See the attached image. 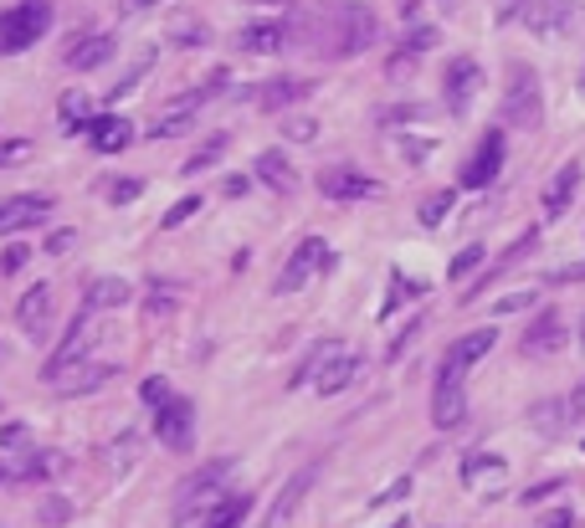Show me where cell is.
<instances>
[{
  "label": "cell",
  "mask_w": 585,
  "mask_h": 528,
  "mask_svg": "<svg viewBox=\"0 0 585 528\" xmlns=\"http://www.w3.org/2000/svg\"><path fill=\"white\" fill-rule=\"evenodd\" d=\"M283 133L293 139V144H314V139H318V123H314V118H288Z\"/></svg>",
  "instance_id": "obj_48"
},
{
  "label": "cell",
  "mask_w": 585,
  "mask_h": 528,
  "mask_svg": "<svg viewBox=\"0 0 585 528\" xmlns=\"http://www.w3.org/2000/svg\"><path fill=\"white\" fill-rule=\"evenodd\" d=\"M581 175H585V164L581 160H565L555 170V180L544 185V195H540V206H544V220H560L565 211L575 206V191H581Z\"/></svg>",
  "instance_id": "obj_17"
},
{
  "label": "cell",
  "mask_w": 585,
  "mask_h": 528,
  "mask_svg": "<svg viewBox=\"0 0 585 528\" xmlns=\"http://www.w3.org/2000/svg\"><path fill=\"white\" fill-rule=\"evenodd\" d=\"M396 149H401V160H411V164H426L432 160V149H436V139H411V133H396Z\"/></svg>",
  "instance_id": "obj_42"
},
{
  "label": "cell",
  "mask_w": 585,
  "mask_h": 528,
  "mask_svg": "<svg viewBox=\"0 0 585 528\" xmlns=\"http://www.w3.org/2000/svg\"><path fill=\"white\" fill-rule=\"evenodd\" d=\"M252 175L262 180L268 191H278V195H293V191H299V170L288 164L283 149H262V154H257V164H252Z\"/></svg>",
  "instance_id": "obj_23"
},
{
  "label": "cell",
  "mask_w": 585,
  "mask_h": 528,
  "mask_svg": "<svg viewBox=\"0 0 585 528\" xmlns=\"http://www.w3.org/2000/svg\"><path fill=\"white\" fill-rule=\"evenodd\" d=\"M529 303H534V293H509L494 303V313H519V309H529Z\"/></svg>",
  "instance_id": "obj_55"
},
{
  "label": "cell",
  "mask_w": 585,
  "mask_h": 528,
  "mask_svg": "<svg viewBox=\"0 0 585 528\" xmlns=\"http://www.w3.org/2000/svg\"><path fill=\"white\" fill-rule=\"evenodd\" d=\"M175 298H181V288H175V282H154L144 309H150V313H170V309H175Z\"/></svg>",
  "instance_id": "obj_45"
},
{
  "label": "cell",
  "mask_w": 585,
  "mask_h": 528,
  "mask_svg": "<svg viewBox=\"0 0 585 528\" xmlns=\"http://www.w3.org/2000/svg\"><path fill=\"white\" fill-rule=\"evenodd\" d=\"M571 524H575V514H571V508H555V514L544 518V528H571Z\"/></svg>",
  "instance_id": "obj_59"
},
{
  "label": "cell",
  "mask_w": 585,
  "mask_h": 528,
  "mask_svg": "<svg viewBox=\"0 0 585 528\" xmlns=\"http://www.w3.org/2000/svg\"><path fill=\"white\" fill-rule=\"evenodd\" d=\"M0 483H15V467H11V462H0Z\"/></svg>",
  "instance_id": "obj_60"
},
{
  "label": "cell",
  "mask_w": 585,
  "mask_h": 528,
  "mask_svg": "<svg viewBox=\"0 0 585 528\" xmlns=\"http://www.w3.org/2000/svg\"><path fill=\"white\" fill-rule=\"evenodd\" d=\"M52 216V201L46 195H11L6 206H0V236L15 231V226H42Z\"/></svg>",
  "instance_id": "obj_24"
},
{
  "label": "cell",
  "mask_w": 585,
  "mask_h": 528,
  "mask_svg": "<svg viewBox=\"0 0 585 528\" xmlns=\"http://www.w3.org/2000/svg\"><path fill=\"white\" fill-rule=\"evenodd\" d=\"M31 262V247H21V241H15V247H6L0 251V272H21V267Z\"/></svg>",
  "instance_id": "obj_52"
},
{
  "label": "cell",
  "mask_w": 585,
  "mask_h": 528,
  "mask_svg": "<svg viewBox=\"0 0 585 528\" xmlns=\"http://www.w3.org/2000/svg\"><path fill=\"white\" fill-rule=\"evenodd\" d=\"M73 241H77L73 231H52V236H46V251H52V257H62V251H73Z\"/></svg>",
  "instance_id": "obj_57"
},
{
  "label": "cell",
  "mask_w": 585,
  "mask_h": 528,
  "mask_svg": "<svg viewBox=\"0 0 585 528\" xmlns=\"http://www.w3.org/2000/svg\"><path fill=\"white\" fill-rule=\"evenodd\" d=\"M26 425H21V421H6V425H0V446H6V452H15V446H26Z\"/></svg>",
  "instance_id": "obj_53"
},
{
  "label": "cell",
  "mask_w": 585,
  "mask_h": 528,
  "mask_svg": "<svg viewBox=\"0 0 585 528\" xmlns=\"http://www.w3.org/2000/svg\"><path fill=\"white\" fill-rule=\"evenodd\" d=\"M67 518H73V503L67 498H46L42 503V524L52 528V524H67Z\"/></svg>",
  "instance_id": "obj_50"
},
{
  "label": "cell",
  "mask_w": 585,
  "mask_h": 528,
  "mask_svg": "<svg viewBox=\"0 0 585 528\" xmlns=\"http://www.w3.org/2000/svg\"><path fill=\"white\" fill-rule=\"evenodd\" d=\"M108 57H113V36L98 31V36H77L73 52H67V67H73V73H93V67H104Z\"/></svg>",
  "instance_id": "obj_26"
},
{
  "label": "cell",
  "mask_w": 585,
  "mask_h": 528,
  "mask_svg": "<svg viewBox=\"0 0 585 528\" xmlns=\"http://www.w3.org/2000/svg\"><path fill=\"white\" fill-rule=\"evenodd\" d=\"M154 437L160 446L175 456H191L195 452V406L185 396H170L160 411H154Z\"/></svg>",
  "instance_id": "obj_7"
},
{
  "label": "cell",
  "mask_w": 585,
  "mask_h": 528,
  "mask_svg": "<svg viewBox=\"0 0 585 528\" xmlns=\"http://www.w3.org/2000/svg\"><path fill=\"white\" fill-rule=\"evenodd\" d=\"M467 416V369L442 354V365H436V385H432V425L436 431H452V425H463Z\"/></svg>",
  "instance_id": "obj_5"
},
{
  "label": "cell",
  "mask_w": 585,
  "mask_h": 528,
  "mask_svg": "<svg viewBox=\"0 0 585 528\" xmlns=\"http://www.w3.org/2000/svg\"><path fill=\"white\" fill-rule=\"evenodd\" d=\"M581 344H585V313H581Z\"/></svg>",
  "instance_id": "obj_63"
},
{
  "label": "cell",
  "mask_w": 585,
  "mask_h": 528,
  "mask_svg": "<svg viewBox=\"0 0 585 528\" xmlns=\"http://www.w3.org/2000/svg\"><path fill=\"white\" fill-rule=\"evenodd\" d=\"M560 487H565V483H540V487H529V493H524V503L534 508V503H544L550 493H560Z\"/></svg>",
  "instance_id": "obj_58"
},
{
  "label": "cell",
  "mask_w": 585,
  "mask_h": 528,
  "mask_svg": "<svg viewBox=\"0 0 585 528\" xmlns=\"http://www.w3.org/2000/svg\"><path fill=\"white\" fill-rule=\"evenodd\" d=\"M93 344H98V334H93V313L83 309L73 323H67V338H62V344H57V354H52V359H46V365H42V380L52 385V380H57V375H62V369L83 365V359H88V354H93Z\"/></svg>",
  "instance_id": "obj_9"
},
{
  "label": "cell",
  "mask_w": 585,
  "mask_h": 528,
  "mask_svg": "<svg viewBox=\"0 0 585 528\" xmlns=\"http://www.w3.org/2000/svg\"><path fill=\"white\" fill-rule=\"evenodd\" d=\"M355 375H360V354L339 344V349H334V359L324 365V375L314 380V390H318V396H339V390H345Z\"/></svg>",
  "instance_id": "obj_25"
},
{
  "label": "cell",
  "mask_w": 585,
  "mask_h": 528,
  "mask_svg": "<svg viewBox=\"0 0 585 528\" xmlns=\"http://www.w3.org/2000/svg\"><path fill=\"white\" fill-rule=\"evenodd\" d=\"M139 396H144V406H150V411H160V406H165V400L175 396V390H170V385L160 380V375H150V380L139 385Z\"/></svg>",
  "instance_id": "obj_46"
},
{
  "label": "cell",
  "mask_w": 585,
  "mask_h": 528,
  "mask_svg": "<svg viewBox=\"0 0 585 528\" xmlns=\"http://www.w3.org/2000/svg\"><path fill=\"white\" fill-rule=\"evenodd\" d=\"M529 0H498V26H509V21H519L524 15Z\"/></svg>",
  "instance_id": "obj_56"
},
{
  "label": "cell",
  "mask_w": 585,
  "mask_h": 528,
  "mask_svg": "<svg viewBox=\"0 0 585 528\" xmlns=\"http://www.w3.org/2000/svg\"><path fill=\"white\" fill-rule=\"evenodd\" d=\"M247 508H252V498H247V493H231L221 514H210V518H206V528H241Z\"/></svg>",
  "instance_id": "obj_40"
},
{
  "label": "cell",
  "mask_w": 585,
  "mask_h": 528,
  "mask_svg": "<svg viewBox=\"0 0 585 528\" xmlns=\"http://www.w3.org/2000/svg\"><path fill=\"white\" fill-rule=\"evenodd\" d=\"M293 42L308 46L314 57H329V62H349L370 52L380 36V21L370 6L360 0H329V6H314V11H299L288 21Z\"/></svg>",
  "instance_id": "obj_1"
},
{
  "label": "cell",
  "mask_w": 585,
  "mask_h": 528,
  "mask_svg": "<svg viewBox=\"0 0 585 528\" xmlns=\"http://www.w3.org/2000/svg\"><path fill=\"white\" fill-rule=\"evenodd\" d=\"M560 349H565V319H560L555 309H544L540 319L529 323L524 354H529V359H540V354H560Z\"/></svg>",
  "instance_id": "obj_21"
},
{
  "label": "cell",
  "mask_w": 585,
  "mask_h": 528,
  "mask_svg": "<svg viewBox=\"0 0 585 528\" xmlns=\"http://www.w3.org/2000/svg\"><path fill=\"white\" fill-rule=\"evenodd\" d=\"M31 139H6V144H0V164H21V160H31Z\"/></svg>",
  "instance_id": "obj_51"
},
{
  "label": "cell",
  "mask_w": 585,
  "mask_h": 528,
  "mask_svg": "<svg viewBox=\"0 0 585 528\" xmlns=\"http://www.w3.org/2000/svg\"><path fill=\"white\" fill-rule=\"evenodd\" d=\"M452 206H457V195H452V191H432L426 201H421L416 220L426 226V231H432V226H442V220H447V211H452Z\"/></svg>",
  "instance_id": "obj_36"
},
{
  "label": "cell",
  "mask_w": 585,
  "mask_h": 528,
  "mask_svg": "<svg viewBox=\"0 0 585 528\" xmlns=\"http://www.w3.org/2000/svg\"><path fill=\"white\" fill-rule=\"evenodd\" d=\"M483 267H488V247H478V241H473V247H463L457 257H452L447 278H452V282H467L473 272H483Z\"/></svg>",
  "instance_id": "obj_34"
},
{
  "label": "cell",
  "mask_w": 585,
  "mask_h": 528,
  "mask_svg": "<svg viewBox=\"0 0 585 528\" xmlns=\"http://www.w3.org/2000/svg\"><path fill=\"white\" fill-rule=\"evenodd\" d=\"M560 411H565L560 400H550V406H534V425H540L544 437H560Z\"/></svg>",
  "instance_id": "obj_47"
},
{
  "label": "cell",
  "mask_w": 585,
  "mask_h": 528,
  "mask_svg": "<svg viewBox=\"0 0 585 528\" xmlns=\"http://www.w3.org/2000/svg\"><path fill=\"white\" fill-rule=\"evenodd\" d=\"M134 462H139V437H134V431H123V437L104 452V472H108V477H123Z\"/></svg>",
  "instance_id": "obj_31"
},
{
  "label": "cell",
  "mask_w": 585,
  "mask_h": 528,
  "mask_svg": "<svg viewBox=\"0 0 585 528\" xmlns=\"http://www.w3.org/2000/svg\"><path fill=\"white\" fill-rule=\"evenodd\" d=\"M421 293H426L421 282H405V272H390V298L380 303V319H390L401 303H411V298H421Z\"/></svg>",
  "instance_id": "obj_37"
},
{
  "label": "cell",
  "mask_w": 585,
  "mask_h": 528,
  "mask_svg": "<svg viewBox=\"0 0 585 528\" xmlns=\"http://www.w3.org/2000/svg\"><path fill=\"white\" fill-rule=\"evenodd\" d=\"M519 21L544 42H560V36H571L581 26V0H529Z\"/></svg>",
  "instance_id": "obj_8"
},
{
  "label": "cell",
  "mask_w": 585,
  "mask_h": 528,
  "mask_svg": "<svg viewBox=\"0 0 585 528\" xmlns=\"http://www.w3.org/2000/svg\"><path fill=\"white\" fill-rule=\"evenodd\" d=\"M252 6H288V0H252Z\"/></svg>",
  "instance_id": "obj_62"
},
{
  "label": "cell",
  "mask_w": 585,
  "mask_h": 528,
  "mask_svg": "<svg viewBox=\"0 0 585 528\" xmlns=\"http://www.w3.org/2000/svg\"><path fill=\"white\" fill-rule=\"evenodd\" d=\"M226 144H231L226 133H210L206 144H201V149H195V154H191V160H185V175H201V170H210V164H221Z\"/></svg>",
  "instance_id": "obj_35"
},
{
  "label": "cell",
  "mask_w": 585,
  "mask_h": 528,
  "mask_svg": "<svg viewBox=\"0 0 585 528\" xmlns=\"http://www.w3.org/2000/svg\"><path fill=\"white\" fill-rule=\"evenodd\" d=\"M288 42H293L288 21H252L237 31V52H247V57H278Z\"/></svg>",
  "instance_id": "obj_18"
},
{
  "label": "cell",
  "mask_w": 585,
  "mask_h": 528,
  "mask_svg": "<svg viewBox=\"0 0 585 528\" xmlns=\"http://www.w3.org/2000/svg\"><path fill=\"white\" fill-rule=\"evenodd\" d=\"M318 191L329 195V201H380L386 185L376 175L349 170V164H329V170H318Z\"/></svg>",
  "instance_id": "obj_10"
},
{
  "label": "cell",
  "mask_w": 585,
  "mask_h": 528,
  "mask_svg": "<svg viewBox=\"0 0 585 528\" xmlns=\"http://www.w3.org/2000/svg\"><path fill=\"white\" fill-rule=\"evenodd\" d=\"M334 267V247L324 241V236H303L299 247H293V257H288V267L278 272V293H303L314 278H324Z\"/></svg>",
  "instance_id": "obj_6"
},
{
  "label": "cell",
  "mask_w": 585,
  "mask_h": 528,
  "mask_svg": "<svg viewBox=\"0 0 585 528\" xmlns=\"http://www.w3.org/2000/svg\"><path fill=\"white\" fill-rule=\"evenodd\" d=\"M503 170V133H483V144L473 149V160L463 164V185L467 191H488L494 185V175Z\"/></svg>",
  "instance_id": "obj_15"
},
{
  "label": "cell",
  "mask_w": 585,
  "mask_h": 528,
  "mask_svg": "<svg viewBox=\"0 0 585 528\" xmlns=\"http://www.w3.org/2000/svg\"><path fill=\"white\" fill-rule=\"evenodd\" d=\"M231 472H237V462L231 456H221V462H206V467H195L191 477L181 483V493H175V528H191L195 518H210L226 508V483H231Z\"/></svg>",
  "instance_id": "obj_2"
},
{
  "label": "cell",
  "mask_w": 585,
  "mask_h": 528,
  "mask_svg": "<svg viewBox=\"0 0 585 528\" xmlns=\"http://www.w3.org/2000/svg\"><path fill=\"white\" fill-rule=\"evenodd\" d=\"M334 349H339V344H334V338H324V344H318V349H314V354H308V359H303V365H299V375H293V380H288V385L318 380V375H324V365H329V359H334Z\"/></svg>",
  "instance_id": "obj_38"
},
{
  "label": "cell",
  "mask_w": 585,
  "mask_h": 528,
  "mask_svg": "<svg viewBox=\"0 0 585 528\" xmlns=\"http://www.w3.org/2000/svg\"><path fill=\"white\" fill-rule=\"evenodd\" d=\"M57 118H62V129L67 133H88V123L98 118V104H93L88 93H62Z\"/></svg>",
  "instance_id": "obj_29"
},
{
  "label": "cell",
  "mask_w": 585,
  "mask_h": 528,
  "mask_svg": "<svg viewBox=\"0 0 585 528\" xmlns=\"http://www.w3.org/2000/svg\"><path fill=\"white\" fill-rule=\"evenodd\" d=\"M46 31H52V6L46 0H21L11 11H0V57H15V52L36 46Z\"/></svg>",
  "instance_id": "obj_4"
},
{
  "label": "cell",
  "mask_w": 585,
  "mask_h": 528,
  "mask_svg": "<svg viewBox=\"0 0 585 528\" xmlns=\"http://www.w3.org/2000/svg\"><path fill=\"white\" fill-rule=\"evenodd\" d=\"M463 487L473 498H498L509 487V462L494 452H467L463 456Z\"/></svg>",
  "instance_id": "obj_11"
},
{
  "label": "cell",
  "mask_w": 585,
  "mask_h": 528,
  "mask_svg": "<svg viewBox=\"0 0 585 528\" xmlns=\"http://www.w3.org/2000/svg\"><path fill=\"white\" fill-rule=\"evenodd\" d=\"M426 118H432V108H426V104H401V108H386L380 123H386V129H401V123H426Z\"/></svg>",
  "instance_id": "obj_41"
},
{
  "label": "cell",
  "mask_w": 585,
  "mask_h": 528,
  "mask_svg": "<svg viewBox=\"0 0 585 528\" xmlns=\"http://www.w3.org/2000/svg\"><path fill=\"white\" fill-rule=\"evenodd\" d=\"M67 462H62V452H36L26 456L21 467H15V483H36V477H52V472H62Z\"/></svg>",
  "instance_id": "obj_32"
},
{
  "label": "cell",
  "mask_w": 585,
  "mask_h": 528,
  "mask_svg": "<svg viewBox=\"0 0 585 528\" xmlns=\"http://www.w3.org/2000/svg\"><path fill=\"white\" fill-rule=\"evenodd\" d=\"M154 73V52H144V57L134 62V67H129V73L119 77V83H113V88H108V98H129V93L139 88V83H144V77Z\"/></svg>",
  "instance_id": "obj_39"
},
{
  "label": "cell",
  "mask_w": 585,
  "mask_h": 528,
  "mask_svg": "<svg viewBox=\"0 0 585 528\" xmlns=\"http://www.w3.org/2000/svg\"><path fill=\"white\" fill-rule=\"evenodd\" d=\"M436 42H442V31H436V26H411V31L401 36V46L390 52L386 77H390V83H401V77H411V73L421 67V57H426V52H432Z\"/></svg>",
  "instance_id": "obj_13"
},
{
  "label": "cell",
  "mask_w": 585,
  "mask_h": 528,
  "mask_svg": "<svg viewBox=\"0 0 585 528\" xmlns=\"http://www.w3.org/2000/svg\"><path fill=\"white\" fill-rule=\"evenodd\" d=\"M195 211H201V195H185V201H175V206L160 216V226H165V231H175V226H185V220L195 216Z\"/></svg>",
  "instance_id": "obj_44"
},
{
  "label": "cell",
  "mask_w": 585,
  "mask_h": 528,
  "mask_svg": "<svg viewBox=\"0 0 585 528\" xmlns=\"http://www.w3.org/2000/svg\"><path fill=\"white\" fill-rule=\"evenodd\" d=\"M83 298H88V313L98 309H123V303H134V288L123 278H93L88 288H83Z\"/></svg>",
  "instance_id": "obj_28"
},
{
  "label": "cell",
  "mask_w": 585,
  "mask_h": 528,
  "mask_svg": "<svg viewBox=\"0 0 585 528\" xmlns=\"http://www.w3.org/2000/svg\"><path fill=\"white\" fill-rule=\"evenodd\" d=\"M88 144L98 149V154H119V149L134 144V123L119 118V114H98L88 123Z\"/></svg>",
  "instance_id": "obj_22"
},
{
  "label": "cell",
  "mask_w": 585,
  "mask_h": 528,
  "mask_svg": "<svg viewBox=\"0 0 585 528\" xmlns=\"http://www.w3.org/2000/svg\"><path fill=\"white\" fill-rule=\"evenodd\" d=\"M314 477H318V467H303L299 477H293L283 493H278V503H272V514L262 518V528H283L288 518H293V508H299V498L308 493V487H314Z\"/></svg>",
  "instance_id": "obj_27"
},
{
  "label": "cell",
  "mask_w": 585,
  "mask_h": 528,
  "mask_svg": "<svg viewBox=\"0 0 585 528\" xmlns=\"http://www.w3.org/2000/svg\"><path fill=\"white\" fill-rule=\"evenodd\" d=\"M113 375H119V365H113V359H108V365H88V359H83V365L62 369L57 380H52V390H57V396H93V390H98V385H108Z\"/></svg>",
  "instance_id": "obj_20"
},
{
  "label": "cell",
  "mask_w": 585,
  "mask_h": 528,
  "mask_svg": "<svg viewBox=\"0 0 585 528\" xmlns=\"http://www.w3.org/2000/svg\"><path fill=\"white\" fill-rule=\"evenodd\" d=\"M139 195H144V180H134V175L108 180V201H113V206H129V201H139Z\"/></svg>",
  "instance_id": "obj_43"
},
{
  "label": "cell",
  "mask_w": 585,
  "mask_h": 528,
  "mask_svg": "<svg viewBox=\"0 0 585 528\" xmlns=\"http://www.w3.org/2000/svg\"><path fill=\"white\" fill-rule=\"evenodd\" d=\"M129 6H134V11H154V6H160V0H129Z\"/></svg>",
  "instance_id": "obj_61"
},
{
  "label": "cell",
  "mask_w": 585,
  "mask_h": 528,
  "mask_svg": "<svg viewBox=\"0 0 585 528\" xmlns=\"http://www.w3.org/2000/svg\"><path fill=\"white\" fill-rule=\"evenodd\" d=\"M550 288H565V282H585V262H571V267H555V272H550Z\"/></svg>",
  "instance_id": "obj_54"
},
{
  "label": "cell",
  "mask_w": 585,
  "mask_h": 528,
  "mask_svg": "<svg viewBox=\"0 0 585 528\" xmlns=\"http://www.w3.org/2000/svg\"><path fill=\"white\" fill-rule=\"evenodd\" d=\"M401 498H411V477H396L386 493H376V498H370V508H390V503H401Z\"/></svg>",
  "instance_id": "obj_49"
},
{
  "label": "cell",
  "mask_w": 585,
  "mask_h": 528,
  "mask_svg": "<svg viewBox=\"0 0 585 528\" xmlns=\"http://www.w3.org/2000/svg\"><path fill=\"white\" fill-rule=\"evenodd\" d=\"M206 104H210V93L206 88H191L185 98H175L170 108H160V114H154V123H150V133H144V139H175V133H185L195 123V114H201Z\"/></svg>",
  "instance_id": "obj_14"
},
{
  "label": "cell",
  "mask_w": 585,
  "mask_h": 528,
  "mask_svg": "<svg viewBox=\"0 0 585 528\" xmlns=\"http://www.w3.org/2000/svg\"><path fill=\"white\" fill-rule=\"evenodd\" d=\"M494 344H498V334H494V328H473V334H463L447 354H452V359H457L463 369H473L478 359H488V354H494Z\"/></svg>",
  "instance_id": "obj_30"
},
{
  "label": "cell",
  "mask_w": 585,
  "mask_h": 528,
  "mask_svg": "<svg viewBox=\"0 0 585 528\" xmlns=\"http://www.w3.org/2000/svg\"><path fill=\"white\" fill-rule=\"evenodd\" d=\"M170 42L175 46H206L210 26L206 21H195V15H175V21H170Z\"/></svg>",
  "instance_id": "obj_33"
},
{
  "label": "cell",
  "mask_w": 585,
  "mask_h": 528,
  "mask_svg": "<svg viewBox=\"0 0 585 528\" xmlns=\"http://www.w3.org/2000/svg\"><path fill=\"white\" fill-rule=\"evenodd\" d=\"M52 288L46 282H36V288H26L21 293V303H15V323H21V334L26 338H46L52 334Z\"/></svg>",
  "instance_id": "obj_16"
},
{
  "label": "cell",
  "mask_w": 585,
  "mask_h": 528,
  "mask_svg": "<svg viewBox=\"0 0 585 528\" xmlns=\"http://www.w3.org/2000/svg\"><path fill=\"white\" fill-rule=\"evenodd\" d=\"M257 98L252 104L262 108V114H283V108L303 104L308 93H314V77H272V83H262V88H252Z\"/></svg>",
  "instance_id": "obj_19"
},
{
  "label": "cell",
  "mask_w": 585,
  "mask_h": 528,
  "mask_svg": "<svg viewBox=\"0 0 585 528\" xmlns=\"http://www.w3.org/2000/svg\"><path fill=\"white\" fill-rule=\"evenodd\" d=\"M390 528H411V524H390Z\"/></svg>",
  "instance_id": "obj_64"
},
{
  "label": "cell",
  "mask_w": 585,
  "mask_h": 528,
  "mask_svg": "<svg viewBox=\"0 0 585 528\" xmlns=\"http://www.w3.org/2000/svg\"><path fill=\"white\" fill-rule=\"evenodd\" d=\"M483 88V67L473 57H452L447 77H442V93H447V114L463 118L467 108H473V98H478Z\"/></svg>",
  "instance_id": "obj_12"
},
{
  "label": "cell",
  "mask_w": 585,
  "mask_h": 528,
  "mask_svg": "<svg viewBox=\"0 0 585 528\" xmlns=\"http://www.w3.org/2000/svg\"><path fill=\"white\" fill-rule=\"evenodd\" d=\"M498 118H503V129H540L544 118V98H540V73L529 67V62H513L509 67V83H503V104H498Z\"/></svg>",
  "instance_id": "obj_3"
}]
</instances>
